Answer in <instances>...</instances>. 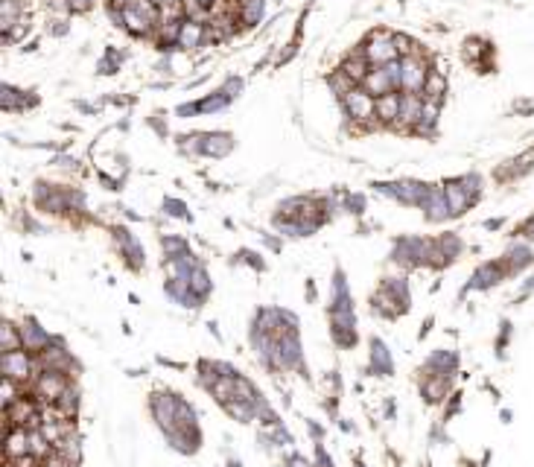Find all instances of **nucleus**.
<instances>
[{
  "label": "nucleus",
  "mask_w": 534,
  "mask_h": 467,
  "mask_svg": "<svg viewBox=\"0 0 534 467\" xmlns=\"http://www.w3.org/2000/svg\"><path fill=\"white\" fill-rule=\"evenodd\" d=\"M400 65H403L400 88H403L406 94H424V85H427V79H429V74H432L424 56H420V53L406 56V59H400Z\"/></svg>",
  "instance_id": "f257e3e1"
},
{
  "label": "nucleus",
  "mask_w": 534,
  "mask_h": 467,
  "mask_svg": "<svg viewBox=\"0 0 534 467\" xmlns=\"http://www.w3.org/2000/svg\"><path fill=\"white\" fill-rule=\"evenodd\" d=\"M362 56L371 62V67H383L388 62H397V47H395V35H388V33H371V38L365 41V47H362Z\"/></svg>",
  "instance_id": "f03ea898"
},
{
  "label": "nucleus",
  "mask_w": 534,
  "mask_h": 467,
  "mask_svg": "<svg viewBox=\"0 0 534 467\" xmlns=\"http://www.w3.org/2000/svg\"><path fill=\"white\" fill-rule=\"evenodd\" d=\"M342 103H345L347 114L354 117V120H362V123H365V120H374V117H377V96H371L365 88H362V91H359V88L350 91Z\"/></svg>",
  "instance_id": "7ed1b4c3"
},
{
  "label": "nucleus",
  "mask_w": 534,
  "mask_h": 467,
  "mask_svg": "<svg viewBox=\"0 0 534 467\" xmlns=\"http://www.w3.org/2000/svg\"><path fill=\"white\" fill-rule=\"evenodd\" d=\"M420 111H424V96H420V94H406L403 105H400V117L395 120V129H403V132L415 129L417 120H420Z\"/></svg>",
  "instance_id": "20e7f679"
},
{
  "label": "nucleus",
  "mask_w": 534,
  "mask_h": 467,
  "mask_svg": "<svg viewBox=\"0 0 534 467\" xmlns=\"http://www.w3.org/2000/svg\"><path fill=\"white\" fill-rule=\"evenodd\" d=\"M362 88L379 100V96H386V94H395V91H397V85H395V79L388 76V70H386V67H371V74L365 76Z\"/></svg>",
  "instance_id": "39448f33"
},
{
  "label": "nucleus",
  "mask_w": 534,
  "mask_h": 467,
  "mask_svg": "<svg viewBox=\"0 0 534 467\" xmlns=\"http://www.w3.org/2000/svg\"><path fill=\"white\" fill-rule=\"evenodd\" d=\"M3 371L9 380H24L30 377V359H26L24 350H9L3 357Z\"/></svg>",
  "instance_id": "423d86ee"
},
{
  "label": "nucleus",
  "mask_w": 534,
  "mask_h": 467,
  "mask_svg": "<svg viewBox=\"0 0 534 467\" xmlns=\"http://www.w3.org/2000/svg\"><path fill=\"white\" fill-rule=\"evenodd\" d=\"M400 105H403V96H400V94L379 96V100H377V120L395 126V120L400 117Z\"/></svg>",
  "instance_id": "0eeeda50"
},
{
  "label": "nucleus",
  "mask_w": 534,
  "mask_h": 467,
  "mask_svg": "<svg viewBox=\"0 0 534 467\" xmlns=\"http://www.w3.org/2000/svg\"><path fill=\"white\" fill-rule=\"evenodd\" d=\"M205 41V24L202 21H184L181 24V35H178V47H199Z\"/></svg>",
  "instance_id": "6e6552de"
},
{
  "label": "nucleus",
  "mask_w": 534,
  "mask_h": 467,
  "mask_svg": "<svg viewBox=\"0 0 534 467\" xmlns=\"http://www.w3.org/2000/svg\"><path fill=\"white\" fill-rule=\"evenodd\" d=\"M444 193H447V205H449V214H453V216H458L461 210H467V205L473 202L470 193L461 187V184H447Z\"/></svg>",
  "instance_id": "1a4fd4ad"
},
{
  "label": "nucleus",
  "mask_w": 534,
  "mask_h": 467,
  "mask_svg": "<svg viewBox=\"0 0 534 467\" xmlns=\"http://www.w3.org/2000/svg\"><path fill=\"white\" fill-rule=\"evenodd\" d=\"M339 70H342V74H347L350 79L356 82V85H362V82H365V76L371 74V62L365 59L362 53H356V56H350V59H347V62H345Z\"/></svg>",
  "instance_id": "9d476101"
},
{
  "label": "nucleus",
  "mask_w": 534,
  "mask_h": 467,
  "mask_svg": "<svg viewBox=\"0 0 534 467\" xmlns=\"http://www.w3.org/2000/svg\"><path fill=\"white\" fill-rule=\"evenodd\" d=\"M120 12H123V26H126V30H129L132 35H149L152 26H155V24H149L144 15H140V12H135L132 6H126V9H120Z\"/></svg>",
  "instance_id": "9b49d317"
},
{
  "label": "nucleus",
  "mask_w": 534,
  "mask_h": 467,
  "mask_svg": "<svg viewBox=\"0 0 534 467\" xmlns=\"http://www.w3.org/2000/svg\"><path fill=\"white\" fill-rule=\"evenodd\" d=\"M438 111H441V103L424 100V111H420V120H417V126H415V132L432 135V132H435V123H438Z\"/></svg>",
  "instance_id": "f8f14e48"
},
{
  "label": "nucleus",
  "mask_w": 534,
  "mask_h": 467,
  "mask_svg": "<svg viewBox=\"0 0 534 467\" xmlns=\"http://www.w3.org/2000/svg\"><path fill=\"white\" fill-rule=\"evenodd\" d=\"M234 146L231 135H205V146L202 152L205 155H214V158H222V155H228Z\"/></svg>",
  "instance_id": "ddd939ff"
},
{
  "label": "nucleus",
  "mask_w": 534,
  "mask_h": 467,
  "mask_svg": "<svg viewBox=\"0 0 534 467\" xmlns=\"http://www.w3.org/2000/svg\"><path fill=\"white\" fill-rule=\"evenodd\" d=\"M444 94H447V76L444 74H429V79H427V85H424V100H432V103H441L444 100Z\"/></svg>",
  "instance_id": "4468645a"
},
{
  "label": "nucleus",
  "mask_w": 534,
  "mask_h": 467,
  "mask_svg": "<svg viewBox=\"0 0 534 467\" xmlns=\"http://www.w3.org/2000/svg\"><path fill=\"white\" fill-rule=\"evenodd\" d=\"M263 12H266L263 0H243V3H240V21L246 26H255V24H260Z\"/></svg>",
  "instance_id": "2eb2a0df"
},
{
  "label": "nucleus",
  "mask_w": 534,
  "mask_h": 467,
  "mask_svg": "<svg viewBox=\"0 0 534 467\" xmlns=\"http://www.w3.org/2000/svg\"><path fill=\"white\" fill-rule=\"evenodd\" d=\"M21 3L18 0H3V33L9 35L12 30H15V24L21 21Z\"/></svg>",
  "instance_id": "dca6fc26"
},
{
  "label": "nucleus",
  "mask_w": 534,
  "mask_h": 467,
  "mask_svg": "<svg viewBox=\"0 0 534 467\" xmlns=\"http://www.w3.org/2000/svg\"><path fill=\"white\" fill-rule=\"evenodd\" d=\"M330 88H333V91H336V94H339L342 100H345V96H347L350 91H356V82L350 79L347 74H342V70H336V76L330 79Z\"/></svg>",
  "instance_id": "f3484780"
},
{
  "label": "nucleus",
  "mask_w": 534,
  "mask_h": 467,
  "mask_svg": "<svg viewBox=\"0 0 534 467\" xmlns=\"http://www.w3.org/2000/svg\"><path fill=\"white\" fill-rule=\"evenodd\" d=\"M26 103V96L21 94V91H15V88H3V108L6 111H15V108H21Z\"/></svg>",
  "instance_id": "a211bd4d"
},
{
  "label": "nucleus",
  "mask_w": 534,
  "mask_h": 467,
  "mask_svg": "<svg viewBox=\"0 0 534 467\" xmlns=\"http://www.w3.org/2000/svg\"><path fill=\"white\" fill-rule=\"evenodd\" d=\"M3 350L6 353L9 350H21V339H18V333H15L12 324H3Z\"/></svg>",
  "instance_id": "6ab92c4d"
},
{
  "label": "nucleus",
  "mask_w": 534,
  "mask_h": 467,
  "mask_svg": "<svg viewBox=\"0 0 534 467\" xmlns=\"http://www.w3.org/2000/svg\"><path fill=\"white\" fill-rule=\"evenodd\" d=\"M395 47H397V53L403 56V59H406V56H415V53H417L415 44H412V41L406 38V35H395Z\"/></svg>",
  "instance_id": "aec40b11"
},
{
  "label": "nucleus",
  "mask_w": 534,
  "mask_h": 467,
  "mask_svg": "<svg viewBox=\"0 0 534 467\" xmlns=\"http://www.w3.org/2000/svg\"><path fill=\"white\" fill-rule=\"evenodd\" d=\"M482 53H488V47L485 44H479V41H467V44H465V56H467V59H479V56Z\"/></svg>",
  "instance_id": "412c9836"
},
{
  "label": "nucleus",
  "mask_w": 534,
  "mask_h": 467,
  "mask_svg": "<svg viewBox=\"0 0 534 467\" xmlns=\"http://www.w3.org/2000/svg\"><path fill=\"white\" fill-rule=\"evenodd\" d=\"M67 6L74 9V12H85V9L94 6V0H67Z\"/></svg>",
  "instance_id": "4be33fe9"
},
{
  "label": "nucleus",
  "mask_w": 534,
  "mask_h": 467,
  "mask_svg": "<svg viewBox=\"0 0 534 467\" xmlns=\"http://www.w3.org/2000/svg\"><path fill=\"white\" fill-rule=\"evenodd\" d=\"M164 207H170V214H173V216H184V205H181V202H173V199H170Z\"/></svg>",
  "instance_id": "5701e85b"
},
{
  "label": "nucleus",
  "mask_w": 534,
  "mask_h": 467,
  "mask_svg": "<svg viewBox=\"0 0 534 467\" xmlns=\"http://www.w3.org/2000/svg\"><path fill=\"white\" fill-rule=\"evenodd\" d=\"M111 6H114V9H117V6L126 9V6H132V0H111Z\"/></svg>",
  "instance_id": "b1692460"
},
{
  "label": "nucleus",
  "mask_w": 534,
  "mask_h": 467,
  "mask_svg": "<svg viewBox=\"0 0 534 467\" xmlns=\"http://www.w3.org/2000/svg\"><path fill=\"white\" fill-rule=\"evenodd\" d=\"M199 3H202L205 9H210V6H214V3H216V0H199Z\"/></svg>",
  "instance_id": "393cba45"
}]
</instances>
